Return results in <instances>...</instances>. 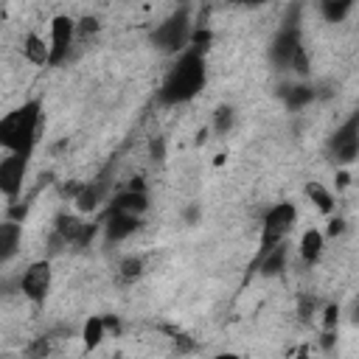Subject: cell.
I'll return each mask as SVG.
<instances>
[{
	"label": "cell",
	"instance_id": "6da1fadb",
	"mask_svg": "<svg viewBox=\"0 0 359 359\" xmlns=\"http://www.w3.org/2000/svg\"><path fill=\"white\" fill-rule=\"evenodd\" d=\"M208 81V67H205V53L196 50V48H188L185 53L177 56V62L168 67L160 90H157V98L160 104L165 107H180V104H188L191 98L199 95V90L205 87Z\"/></svg>",
	"mask_w": 359,
	"mask_h": 359
},
{
	"label": "cell",
	"instance_id": "7a4b0ae2",
	"mask_svg": "<svg viewBox=\"0 0 359 359\" xmlns=\"http://www.w3.org/2000/svg\"><path fill=\"white\" fill-rule=\"evenodd\" d=\"M42 126V104L36 98L22 101L17 109L6 112L0 121V146L8 154H25L31 157Z\"/></svg>",
	"mask_w": 359,
	"mask_h": 359
},
{
	"label": "cell",
	"instance_id": "3957f363",
	"mask_svg": "<svg viewBox=\"0 0 359 359\" xmlns=\"http://www.w3.org/2000/svg\"><path fill=\"white\" fill-rule=\"evenodd\" d=\"M269 59L280 67V70H294V73H309V56L300 39V22L286 20L283 28L275 34L272 45H269Z\"/></svg>",
	"mask_w": 359,
	"mask_h": 359
},
{
	"label": "cell",
	"instance_id": "277c9868",
	"mask_svg": "<svg viewBox=\"0 0 359 359\" xmlns=\"http://www.w3.org/2000/svg\"><path fill=\"white\" fill-rule=\"evenodd\" d=\"M194 39V25H191V14L188 8L174 11L171 17H165L154 31H151V45L160 53H185L191 48Z\"/></svg>",
	"mask_w": 359,
	"mask_h": 359
},
{
	"label": "cell",
	"instance_id": "5b68a950",
	"mask_svg": "<svg viewBox=\"0 0 359 359\" xmlns=\"http://www.w3.org/2000/svg\"><path fill=\"white\" fill-rule=\"evenodd\" d=\"M294 224H297V208L292 202L272 205L261 222V252L258 255L275 250L278 244H286V236L294 230Z\"/></svg>",
	"mask_w": 359,
	"mask_h": 359
},
{
	"label": "cell",
	"instance_id": "8992f818",
	"mask_svg": "<svg viewBox=\"0 0 359 359\" xmlns=\"http://www.w3.org/2000/svg\"><path fill=\"white\" fill-rule=\"evenodd\" d=\"M50 286H53V269H50V261L48 258H39V261H31L22 275H20V292L25 300H31L34 306H42L50 294Z\"/></svg>",
	"mask_w": 359,
	"mask_h": 359
},
{
	"label": "cell",
	"instance_id": "52a82bcc",
	"mask_svg": "<svg viewBox=\"0 0 359 359\" xmlns=\"http://www.w3.org/2000/svg\"><path fill=\"white\" fill-rule=\"evenodd\" d=\"M328 151L339 165H351L359 157V109L334 129L328 137Z\"/></svg>",
	"mask_w": 359,
	"mask_h": 359
},
{
	"label": "cell",
	"instance_id": "ba28073f",
	"mask_svg": "<svg viewBox=\"0 0 359 359\" xmlns=\"http://www.w3.org/2000/svg\"><path fill=\"white\" fill-rule=\"evenodd\" d=\"M76 39H79L76 20L67 17V14H56L50 20V36H48V42H50V65H62Z\"/></svg>",
	"mask_w": 359,
	"mask_h": 359
},
{
	"label": "cell",
	"instance_id": "9c48e42d",
	"mask_svg": "<svg viewBox=\"0 0 359 359\" xmlns=\"http://www.w3.org/2000/svg\"><path fill=\"white\" fill-rule=\"evenodd\" d=\"M95 227L81 222L79 216H70V213H62L56 216V224H53V244H62V247H84L90 238H93Z\"/></svg>",
	"mask_w": 359,
	"mask_h": 359
},
{
	"label": "cell",
	"instance_id": "30bf717a",
	"mask_svg": "<svg viewBox=\"0 0 359 359\" xmlns=\"http://www.w3.org/2000/svg\"><path fill=\"white\" fill-rule=\"evenodd\" d=\"M28 160L31 157H25V154H8L0 163V191L8 202H17V196L22 191V180L28 174Z\"/></svg>",
	"mask_w": 359,
	"mask_h": 359
},
{
	"label": "cell",
	"instance_id": "8fae6325",
	"mask_svg": "<svg viewBox=\"0 0 359 359\" xmlns=\"http://www.w3.org/2000/svg\"><path fill=\"white\" fill-rule=\"evenodd\" d=\"M137 227H140V216H132V213H123V210H112V208L107 210V219H104V236H107V241H123Z\"/></svg>",
	"mask_w": 359,
	"mask_h": 359
},
{
	"label": "cell",
	"instance_id": "7c38bea8",
	"mask_svg": "<svg viewBox=\"0 0 359 359\" xmlns=\"http://www.w3.org/2000/svg\"><path fill=\"white\" fill-rule=\"evenodd\" d=\"M109 208H112V210L132 213V216H143V213H146V208H149V196H146V191H143V185H140V182H137V185L132 182L126 191H121V194H115V196H112Z\"/></svg>",
	"mask_w": 359,
	"mask_h": 359
},
{
	"label": "cell",
	"instance_id": "4fadbf2b",
	"mask_svg": "<svg viewBox=\"0 0 359 359\" xmlns=\"http://www.w3.org/2000/svg\"><path fill=\"white\" fill-rule=\"evenodd\" d=\"M22 56H25V62L45 67V65H50V42L45 36H39L36 31H31L22 39Z\"/></svg>",
	"mask_w": 359,
	"mask_h": 359
},
{
	"label": "cell",
	"instance_id": "5bb4252c",
	"mask_svg": "<svg viewBox=\"0 0 359 359\" xmlns=\"http://www.w3.org/2000/svg\"><path fill=\"white\" fill-rule=\"evenodd\" d=\"M297 250H300V258H303V264L314 266V264L323 258V250H325V236H323V230H317V227H309V230L300 236V244H297Z\"/></svg>",
	"mask_w": 359,
	"mask_h": 359
},
{
	"label": "cell",
	"instance_id": "9a60e30c",
	"mask_svg": "<svg viewBox=\"0 0 359 359\" xmlns=\"http://www.w3.org/2000/svg\"><path fill=\"white\" fill-rule=\"evenodd\" d=\"M20 241H22V224L6 219V222L0 224V261H3V264H8V261L17 255Z\"/></svg>",
	"mask_w": 359,
	"mask_h": 359
},
{
	"label": "cell",
	"instance_id": "2e32d148",
	"mask_svg": "<svg viewBox=\"0 0 359 359\" xmlns=\"http://www.w3.org/2000/svg\"><path fill=\"white\" fill-rule=\"evenodd\" d=\"M104 337H109V323H107V317L93 314V317L84 323V328H81L84 351H95V348L104 342Z\"/></svg>",
	"mask_w": 359,
	"mask_h": 359
},
{
	"label": "cell",
	"instance_id": "e0dca14e",
	"mask_svg": "<svg viewBox=\"0 0 359 359\" xmlns=\"http://www.w3.org/2000/svg\"><path fill=\"white\" fill-rule=\"evenodd\" d=\"M286 258H289V244H278L275 250H269V252H264V255H258V269H261V275H280L283 269H286Z\"/></svg>",
	"mask_w": 359,
	"mask_h": 359
},
{
	"label": "cell",
	"instance_id": "ac0fdd59",
	"mask_svg": "<svg viewBox=\"0 0 359 359\" xmlns=\"http://www.w3.org/2000/svg\"><path fill=\"white\" fill-rule=\"evenodd\" d=\"M101 196H104V185H98V182H90V185H81V188L76 191L73 202H76L79 213H93V210L98 208Z\"/></svg>",
	"mask_w": 359,
	"mask_h": 359
},
{
	"label": "cell",
	"instance_id": "d6986e66",
	"mask_svg": "<svg viewBox=\"0 0 359 359\" xmlns=\"http://www.w3.org/2000/svg\"><path fill=\"white\" fill-rule=\"evenodd\" d=\"M280 98L286 101L289 109H300L309 101H314V87L309 84H292V87H280Z\"/></svg>",
	"mask_w": 359,
	"mask_h": 359
},
{
	"label": "cell",
	"instance_id": "ffe728a7",
	"mask_svg": "<svg viewBox=\"0 0 359 359\" xmlns=\"http://www.w3.org/2000/svg\"><path fill=\"white\" fill-rule=\"evenodd\" d=\"M306 196L311 199V205H314L320 213H331V210H334V196H331V191H328L323 182H317V180L306 182Z\"/></svg>",
	"mask_w": 359,
	"mask_h": 359
},
{
	"label": "cell",
	"instance_id": "44dd1931",
	"mask_svg": "<svg viewBox=\"0 0 359 359\" xmlns=\"http://www.w3.org/2000/svg\"><path fill=\"white\" fill-rule=\"evenodd\" d=\"M337 325H339V306H337V303H328V306L323 309V348H325V351L334 348Z\"/></svg>",
	"mask_w": 359,
	"mask_h": 359
},
{
	"label": "cell",
	"instance_id": "7402d4cb",
	"mask_svg": "<svg viewBox=\"0 0 359 359\" xmlns=\"http://www.w3.org/2000/svg\"><path fill=\"white\" fill-rule=\"evenodd\" d=\"M351 8H353V3H348V0H323V3H320V14H323L328 22H342Z\"/></svg>",
	"mask_w": 359,
	"mask_h": 359
},
{
	"label": "cell",
	"instance_id": "603a6c76",
	"mask_svg": "<svg viewBox=\"0 0 359 359\" xmlns=\"http://www.w3.org/2000/svg\"><path fill=\"white\" fill-rule=\"evenodd\" d=\"M143 275V258L140 255H129V258H123L121 264H118V278L123 280V283H132V280H137Z\"/></svg>",
	"mask_w": 359,
	"mask_h": 359
},
{
	"label": "cell",
	"instance_id": "cb8c5ba5",
	"mask_svg": "<svg viewBox=\"0 0 359 359\" xmlns=\"http://www.w3.org/2000/svg\"><path fill=\"white\" fill-rule=\"evenodd\" d=\"M233 121H236V109H233V107H219V109L213 112V129H216L219 135H227V132L233 129Z\"/></svg>",
	"mask_w": 359,
	"mask_h": 359
},
{
	"label": "cell",
	"instance_id": "d4e9b609",
	"mask_svg": "<svg viewBox=\"0 0 359 359\" xmlns=\"http://www.w3.org/2000/svg\"><path fill=\"white\" fill-rule=\"evenodd\" d=\"M48 351H50L48 337H36V339L28 345V359H45V356H48Z\"/></svg>",
	"mask_w": 359,
	"mask_h": 359
},
{
	"label": "cell",
	"instance_id": "484cf974",
	"mask_svg": "<svg viewBox=\"0 0 359 359\" xmlns=\"http://www.w3.org/2000/svg\"><path fill=\"white\" fill-rule=\"evenodd\" d=\"M95 31H98V20H95V17H81V20L76 22L79 39H84V36H90V34H95Z\"/></svg>",
	"mask_w": 359,
	"mask_h": 359
},
{
	"label": "cell",
	"instance_id": "4316f807",
	"mask_svg": "<svg viewBox=\"0 0 359 359\" xmlns=\"http://www.w3.org/2000/svg\"><path fill=\"white\" fill-rule=\"evenodd\" d=\"M345 230V222L342 219H331L328 222V236H337V233H342Z\"/></svg>",
	"mask_w": 359,
	"mask_h": 359
},
{
	"label": "cell",
	"instance_id": "83f0119b",
	"mask_svg": "<svg viewBox=\"0 0 359 359\" xmlns=\"http://www.w3.org/2000/svg\"><path fill=\"white\" fill-rule=\"evenodd\" d=\"M351 323H356L359 325V300L353 303V309H351Z\"/></svg>",
	"mask_w": 359,
	"mask_h": 359
},
{
	"label": "cell",
	"instance_id": "f1b7e54d",
	"mask_svg": "<svg viewBox=\"0 0 359 359\" xmlns=\"http://www.w3.org/2000/svg\"><path fill=\"white\" fill-rule=\"evenodd\" d=\"M292 359H314V356H311V353H309V351H306V348H303V351H300V353H294V356H292Z\"/></svg>",
	"mask_w": 359,
	"mask_h": 359
},
{
	"label": "cell",
	"instance_id": "f546056e",
	"mask_svg": "<svg viewBox=\"0 0 359 359\" xmlns=\"http://www.w3.org/2000/svg\"><path fill=\"white\" fill-rule=\"evenodd\" d=\"M213 359H241V356H236V353H216Z\"/></svg>",
	"mask_w": 359,
	"mask_h": 359
}]
</instances>
